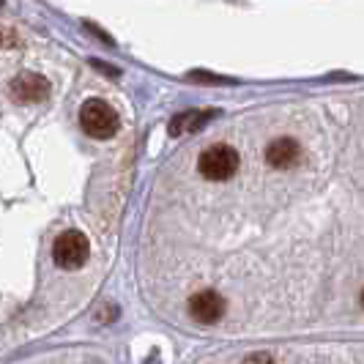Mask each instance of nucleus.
Masks as SVG:
<instances>
[{
	"label": "nucleus",
	"mask_w": 364,
	"mask_h": 364,
	"mask_svg": "<svg viewBox=\"0 0 364 364\" xmlns=\"http://www.w3.org/2000/svg\"><path fill=\"white\" fill-rule=\"evenodd\" d=\"M238 146L230 140H214L200 148L195 156V176L203 181H225L236 173L238 167Z\"/></svg>",
	"instance_id": "nucleus-1"
},
{
	"label": "nucleus",
	"mask_w": 364,
	"mask_h": 364,
	"mask_svg": "<svg viewBox=\"0 0 364 364\" xmlns=\"http://www.w3.org/2000/svg\"><path fill=\"white\" fill-rule=\"evenodd\" d=\"M80 127L82 132L93 137V140H107L112 137L118 127H121V118L118 112L109 107L107 102L102 99H88L82 107H80Z\"/></svg>",
	"instance_id": "nucleus-2"
},
{
	"label": "nucleus",
	"mask_w": 364,
	"mask_h": 364,
	"mask_svg": "<svg viewBox=\"0 0 364 364\" xmlns=\"http://www.w3.org/2000/svg\"><path fill=\"white\" fill-rule=\"evenodd\" d=\"M91 255V241L80 230H63L53 241V257L55 266H60L63 272H77Z\"/></svg>",
	"instance_id": "nucleus-3"
},
{
	"label": "nucleus",
	"mask_w": 364,
	"mask_h": 364,
	"mask_svg": "<svg viewBox=\"0 0 364 364\" xmlns=\"http://www.w3.org/2000/svg\"><path fill=\"white\" fill-rule=\"evenodd\" d=\"M186 312L200 326H214L219 321H225L228 304H225V299L219 293L203 288V291H195L192 296H186Z\"/></svg>",
	"instance_id": "nucleus-4"
},
{
	"label": "nucleus",
	"mask_w": 364,
	"mask_h": 364,
	"mask_svg": "<svg viewBox=\"0 0 364 364\" xmlns=\"http://www.w3.org/2000/svg\"><path fill=\"white\" fill-rule=\"evenodd\" d=\"M50 80L36 72H22L11 80V96L22 105H38L50 99Z\"/></svg>",
	"instance_id": "nucleus-5"
},
{
	"label": "nucleus",
	"mask_w": 364,
	"mask_h": 364,
	"mask_svg": "<svg viewBox=\"0 0 364 364\" xmlns=\"http://www.w3.org/2000/svg\"><path fill=\"white\" fill-rule=\"evenodd\" d=\"M208 121H214V112H211V109H205V112H200V109L183 112V115H178V118L170 121V134L178 137V134L189 132V129H200L203 124H208Z\"/></svg>",
	"instance_id": "nucleus-6"
},
{
	"label": "nucleus",
	"mask_w": 364,
	"mask_h": 364,
	"mask_svg": "<svg viewBox=\"0 0 364 364\" xmlns=\"http://www.w3.org/2000/svg\"><path fill=\"white\" fill-rule=\"evenodd\" d=\"M17 33L11 28H0V47H17Z\"/></svg>",
	"instance_id": "nucleus-7"
}]
</instances>
